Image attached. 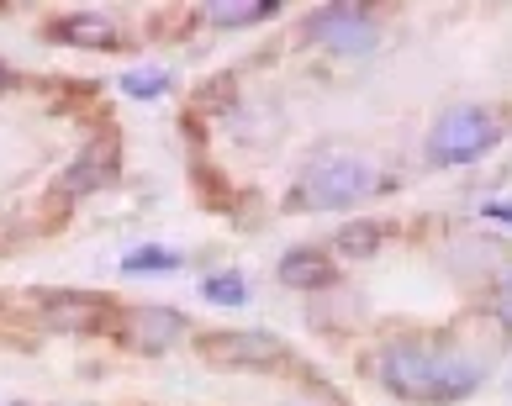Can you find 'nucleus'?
Returning a JSON list of instances; mask_svg holds the SVG:
<instances>
[{
  "label": "nucleus",
  "mask_w": 512,
  "mask_h": 406,
  "mask_svg": "<svg viewBox=\"0 0 512 406\" xmlns=\"http://www.w3.org/2000/svg\"><path fill=\"white\" fill-rule=\"evenodd\" d=\"M185 333V317L180 312H169V306H138V312L127 317V338L148 348V354H159V348H169Z\"/></svg>",
  "instance_id": "nucleus-6"
},
{
  "label": "nucleus",
  "mask_w": 512,
  "mask_h": 406,
  "mask_svg": "<svg viewBox=\"0 0 512 406\" xmlns=\"http://www.w3.org/2000/svg\"><path fill=\"white\" fill-rule=\"evenodd\" d=\"M497 317H502V327L512 333V275H507V285H502V296H497Z\"/></svg>",
  "instance_id": "nucleus-16"
},
{
  "label": "nucleus",
  "mask_w": 512,
  "mask_h": 406,
  "mask_svg": "<svg viewBox=\"0 0 512 406\" xmlns=\"http://www.w3.org/2000/svg\"><path fill=\"white\" fill-rule=\"evenodd\" d=\"M164 85H169V80H164V74H154V69L127 74V95H138V101H154V95H159Z\"/></svg>",
  "instance_id": "nucleus-15"
},
{
  "label": "nucleus",
  "mask_w": 512,
  "mask_h": 406,
  "mask_svg": "<svg viewBox=\"0 0 512 406\" xmlns=\"http://www.w3.org/2000/svg\"><path fill=\"white\" fill-rule=\"evenodd\" d=\"M90 317H96V301L90 296H48L43 301L48 327H90Z\"/></svg>",
  "instance_id": "nucleus-10"
},
{
  "label": "nucleus",
  "mask_w": 512,
  "mask_h": 406,
  "mask_svg": "<svg viewBox=\"0 0 512 406\" xmlns=\"http://www.w3.org/2000/svg\"><path fill=\"white\" fill-rule=\"evenodd\" d=\"M280 0H212L206 16H212L217 27H243V22H259V16H275Z\"/></svg>",
  "instance_id": "nucleus-9"
},
{
  "label": "nucleus",
  "mask_w": 512,
  "mask_h": 406,
  "mask_svg": "<svg viewBox=\"0 0 512 406\" xmlns=\"http://www.w3.org/2000/svg\"><path fill=\"white\" fill-rule=\"evenodd\" d=\"M497 138H502L497 116L481 111V106H460V111H449L444 122L428 132V159L444 164V169H460V164L486 159V153L497 148Z\"/></svg>",
  "instance_id": "nucleus-3"
},
{
  "label": "nucleus",
  "mask_w": 512,
  "mask_h": 406,
  "mask_svg": "<svg viewBox=\"0 0 512 406\" xmlns=\"http://www.w3.org/2000/svg\"><path fill=\"white\" fill-rule=\"evenodd\" d=\"M338 269L328 264V254H317V248H291L286 259H280V280L296 285V290H322L333 285Z\"/></svg>",
  "instance_id": "nucleus-7"
},
{
  "label": "nucleus",
  "mask_w": 512,
  "mask_h": 406,
  "mask_svg": "<svg viewBox=\"0 0 512 406\" xmlns=\"http://www.w3.org/2000/svg\"><path fill=\"white\" fill-rule=\"evenodd\" d=\"M64 37V43H80V48H117L122 43V32H117V22H106V16H64L59 27H53Z\"/></svg>",
  "instance_id": "nucleus-8"
},
{
  "label": "nucleus",
  "mask_w": 512,
  "mask_h": 406,
  "mask_svg": "<svg viewBox=\"0 0 512 406\" xmlns=\"http://www.w3.org/2000/svg\"><path fill=\"white\" fill-rule=\"evenodd\" d=\"M106 174H111V148H106V143H96L80 164L69 169V190H90V185H101Z\"/></svg>",
  "instance_id": "nucleus-12"
},
{
  "label": "nucleus",
  "mask_w": 512,
  "mask_h": 406,
  "mask_svg": "<svg viewBox=\"0 0 512 406\" xmlns=\"http://www.w3.org/2000/svg\"><path fill=\"white\" fill-rule=\"evenodd\" d=\"M307 32L317 37V43H328L333 53H370L375 16H370V6H322Z\"/></svg>",
  "instance_id": "nucleus-4"
},
{
  "label": "nucleus",
  "mask_w": 512,
  "mask_h": 406,
  "mask_svg": "<svg viewBox=\"0 0 512 406\" xmlns=\"http://www.w3.org/2000/svg\"><path fill=\"white\" fill-rule=\"evenodd\" d=\"M486 217H491V222H512V201H491Z\"/></svg>",
  "instance_id": "nucleus-17"
},
{
  "label": "nucleus",
  "mask_w": 512,
  "mask_h": 406,
  "mask_svg": "<svg viewBox=\"0 0 512 406\" xmlns=\"http://www.w3.org/2000/svg\"><path fill=\"white\" fill-rule=\"evenodd\" d=\"M381 190V174H375L365 159H349V153H338V159H317L307 174L296 180L291 190V206L296 211H344L354 201H365Z\"/></svg>",
  "instance_id": "nucleus-2"
},
{
  "label": "nucleus",
  "mask_w": 512,
  "mask_h": 406,
  "mask_svg": "<svg viewBox=\"0 0 512 406\" xmlns=\"http://www.w3.org/2000/svg\"><path fill=\"white\" fill-rule=\"evenodd\" d=\"M127 269L132 275H159V269H175V254L169 248H138V254H127Z\"/></svg>",
  "instance_id": "nucleus-14"
},
{
  "label": "nucleus",
  "mask_w": 512,
  "mask_h": 406,
  "mask_svg": "<svg viewBox=\"0 0 512 406\" xmlns=\"http://www.w3.org/2000/svg\"><path fill=\"white\" fill-rule=\"evenodd\" d=\"M381 380L402 401H460L486 380V359L444 343H391L381 354Z\"/></svg>",
  "instance_id": "nucleus-1"
},
{
  "label": "nucleus",
  "mask_w": 512,
  "mask_h": 406,
  "mask_svg": "<svg viewBox=\"0 0 512 406\" xmlns=\"http://www.w3.org/2000/svg\"><path fill=\"white\" fill-rule=\"evenodd\" d=\"M201 296L212 306H243V296H249V285H243V275H233V269H222V275H206Z\"/></svg>",
  "instance_id": "nucleus-13"
},
{
  "label": "nucleus",
  "mask_w": 512,
  "mask_h": 406,
  "mask_svg": "<svg viewBox=\"0 0 512 406\" xmlns=\"http://www.w3.org/2000/svg\"><path fill=\"white\" fill-rule=\"evenodd\" d=\"M206 354L217 364H254V370H270V364L286 359L270 333H217V338H206Z\"/></svg>",
  "instance_id": "nucleus-5"
},
{
  "label": "nucleus",
  "mask_w": 512,
  "mask_h": 406,
  "mask_svg": "<svg viewBox=\"0 0 512 406\" xmlns=\"http://www.w3.org/2000/svg\"><path fill=\"white\" fill-rule=\"evenodd\" d=\"M333 248H338L344 259H365V254H375V248H381V222H354V227H344Z\"/></svg>",
  "instance_id": "nucleus-11"
}]
</instances>
